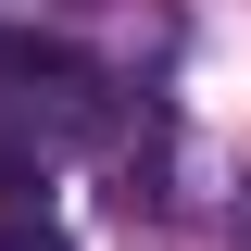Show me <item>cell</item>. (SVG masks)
Returning <instances> with one entry per match:
<instances>
[{
  "label": "cell",
  "mask_w": 251,
  "mask_h": 251,
  "mask_svg": "<svg viewBox=\"0 0 251 251\" xmlns=\"http://www.w3.org/2000/svg\"><path fill=\"white\" fill-rule=\"evenodd\" d=\"M0 251H75V239H63V214L38 201L25 163H0Z\"/></svg>",
  "instance_id": "2"
},
{
  "label": "cell",
  "mask_w": 251,
  "mask_h": 251,
  "mask_svg": "<svg viewBox=\"0 0 251 251\" xmlns=\"http://www.w3.org/2000/svg\"><path fill=\"white\" fill-rule=\"evenodd\" d=\"M113 138V88H100L75 50H38V38H0V163H25V176H50V163L100 151Z\"/></svg>",
  "instance_id": "1"
}]
</instances>
